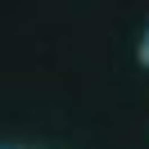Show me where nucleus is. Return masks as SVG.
<instances>
[{"label":"nucleus","mask_w":149,"mask_h":149,"mask_svg":"<svg viewBox=\"0 0 149 149\" xmlns=\"http://www.w3.org/2000/svg\"><path fill=\"white\" fill-rule=\"evenodd\" d=\"M5 149H14V145H5Z\"/></svg>","instance_id":"2"},{"label":"nucleus","mask_w":149,"mask_h":149,"mask_svg":"<svg viewBox=\"0 0 149 149\" xmlns=\"http://www.w3.org/2000/svg\"><path fill=\"white\" fill-rule=\"evenodd\" d=\"M136 63L149 72V23H145V32H140V41H136Z\"/></svg>","instance_id":"1"}]
</instances>
